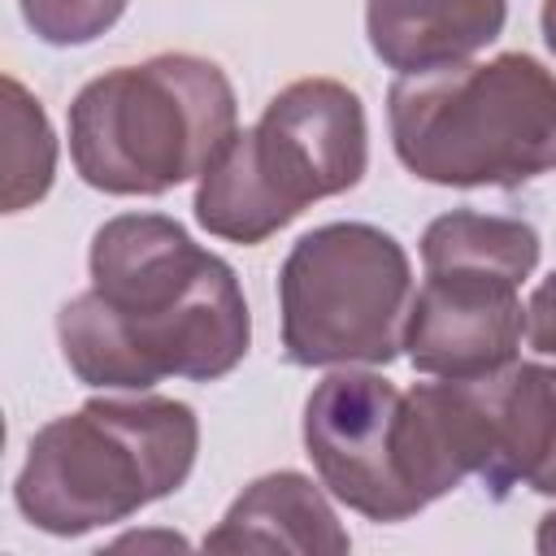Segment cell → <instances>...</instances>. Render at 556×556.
<instances>
[{
  "label": "cell",
  "mask_w": 556,
  "mask_h": 556,
  "mask_svg": "<svg viewBox=\"0 0 556 556\" xmlns=\"http://www.w3.org/2000/svg\"><path fill=\"white\" fill-rule=\"evenodd\" d=\"M200 456V417L174 395H96L35 430L13 478L17 513L52 534L83 539L174 495Z\"/></svg>",
  "instance_id": "2"
},
{
  "label": "cell",
  "mask_w": 556,
  "mask_h": 556,
  "mask_svg": "<svg viewBox=\"0 0 556 556\" xmlns=\"http://www.w3.org/2000/svg\"><path fill=\"white\" fill-rule=\"evenodd\" d=\"M539 30H543V43H547L552 56H556V0H543V9H539Z\"/></svg>",
  "instance_id": "17"
},
{
  "label": "cell",
  "mask_w": 556,
  "mask_h": 556,
  "mask_svg": "<svg viewBox=\"0 0 556 556\" xmlns=\"http://www.w3.org/2000/svg\"><path fill=\"white\" fill-rule=\"evenodd\" d=\"M187 547V539L182 534H156V530H139V534H122V539H113V547Z\"/></svg>",
  "instance_id": "15"
},
{
  "label": "cell",
  "mask_w": 556,
  "mask_h": 556,
  "mask_svg": "<svg viewBox=\"0 0 556 556\" xmlns=\"http://www.w3.org/2000/svg\"><path fill=\"white\" fill-rule=\"evenodd\" d=\"M91 287L56 313V343L83 387L152 391L165 378L217 382L252 348L239 274L165 213L96 226Z\"/></svg>",
  "instance_id": "1"
},
{
  "label": "cell",
  "mask_w": 556,
  "mask_h": 556,
  "mask_svg": "<svg viewBox=\"0 0 556 556\" xmlns=\"http://www.w3.org/2000/svg\"><path fill=\"white\" fill-rule=\"evenodd\" d=\"M534 547H539L543 556H556V508L539 517V530H534Z\"/></svg>",
  "instance_id": "16"
},
{
  "label": "cell",
  "mask_w": 556,
  "mask_h": 556,
  "mask_svg": "<svg viewBox=\"0 0 556 556\" xmlns=\"http://www.w3.org/2000/svg\"><path fill=\"white\" fill-rule=\"evenodd\" d=\"M400 165L434 187H521L556 174V70L530 52H495L387 91Z\"/></svg>",
  "instance_id": "3"
},
{
  "label": "cell",
  "mask_w": 556,
  "mask_h": 556,
  "mask_svg": "<svg viewBox=\"0 0 556 556\" xmlns=\"http://www.w3.org/2000/svg\"><path fill=\"white\" fill-rule=\"evenodd\" d=\"M130 0H17L22 22L48 48H83L117 26Z\"/></svg>",
  "instance_id": "13"
},
{
  "label": "cell",
  "mask_w": 556,
  "mask_h": 556,
  "mask_svg": "<svg viewBox=\"0 0 556 556\" xmlns=\"http://www.w3.org/2000/svg\"><path fill=\"white\" fill-rule=\"evenodd\" d=\"M369 169L361 96L339 78H295L230 135L195 182V222L213 239L256 248L308 204L352 191Z\"/></svg>",
  "instance_id": "5"
},
{
  "label": "cell",
  "mask_w": 556,
  "mask_h": 556,
  "mask_svg": "<svg viewBox=\"0 0 556 556\" xmlns=\"http://www.w3.org/2000/svg\"><path fill=\"white\" fill-rule=\"evenodd\" d=\"M304 452L317 482L365 521L395 526L430 508L417 473L408 391L374 369H339L308 391Z\"/></svg>",
  "instance_id": "8"
},
{
  "label": "cell",
  "mask_w": 556,
  "mask_h": 556,
  "mask_svg": "<svg viewBox=\"0 0 556 556\" xmlns=\"http://www.w3.org/2000/svg\"><path fill=\"white\" fill-rule=\"evenodd\" d=\"M204 552H313L343 556L352 534L343 530L321 482L300 469H274L248 482L222 521L204 534Z\"/></svg>",
  "instance_id": "10"
},
{
  "label": "cell",
  "mask_w": 556,
  "mask_h": 556,
  "mask_svg": "<svg viewBox=\"0 0 556 556\" xmlns=\"http://www.w3.org/2000/svg\"><path fill=\"white\" fill-rule=\"evenodd\" d=\"M56 135L43 104L4 74V213H22L52 191Z\"/></svg>",
  "instance_id": "12"
},
{
  "label": "cell",
  "mask_w": 556,
  "mask_h": 556,
  "mask_svg": "<svg viewBox=\"0 0 556 556\" xmlns=\"http://www.w3.org/2000/svg\"><path fill=\"white\" fill-rule=\"evenodd\" d=\"M543 239L526 217L452 208L421 230L426 282L413 295L404 356L426 378H486L526 339L521 282Z\"/></svg>",
  "instance_id": "6"
},
{
  "label": "cell",
  "mask_w": 556,
  "mask_h": 556,
  "mask_svg": "<svg viewBox=\"0 0 556 556\" xmlns=\"http://www.w3.org/2000/svg\"><path fill=\"white\" fill-rule=\"evenodd\" d=\"M508 0H365L374 56L395 74L473 61L504 35Z\"/></svg>",
  "instance_id": "11"
},
{
  "label": "cell",
  "mask_w": 556,
  "mask_h": 556,
  "mask_svg": "<svg viewBox=\"0 0 556 556\" xmlns=\"http://www.w3.org/2000/svg\"><path fill=\"white\" fill-rule=\"evenodd\" d=\"M526 343L534 356L556 361V269L526 300Z\"/></svg>",
  "instance_id": "14"
},
{
  "label": "cell",
  "mask_w": 556,
  "mask_h": 556,
  "mask_svg": "<svg viewBox=\"0 0 556 556\" xmlns=\"http://www.w3.org/2000/svg\"><path fill=\"white\" fill-rule=\"evenodd\" d=\"M235 130V87L195 52L113 65L70 100V161L104 195H165L200 178Z\"/></svg>",
  "instance_id": "4"
},
{
  "label": "cell",
  "mask_w": 556,
  "mask_h": 556,
  "mask_svg": "<svg viewBox=\"0 0 556 556\" xmlns=\"http://www.w3.org/2000/svg\"><path fill=\"white\" fill-rule=\"evenodd\" d=\"M478 382L486 421L482 486L504 500L513 486L556 500V361H513Z\"/></svg>",
  "instance_id": "9"
},
{
  "label": "cell",
  "mask_w": 556,
  "mask_h": 556,
  "mask_svg": "<svg viewBox=\"0 0 556 556\" xmlns=\"http://www.w3.org/2000/svg\"><path fill=\"white\" fill-rule=\"evenodd\" d=\"M413 295V261L391 230L313 226L278 269L282 356L300 369H382L404 356Z\"/></svg>",
  "instance_id": "7"
}]
</instances>
